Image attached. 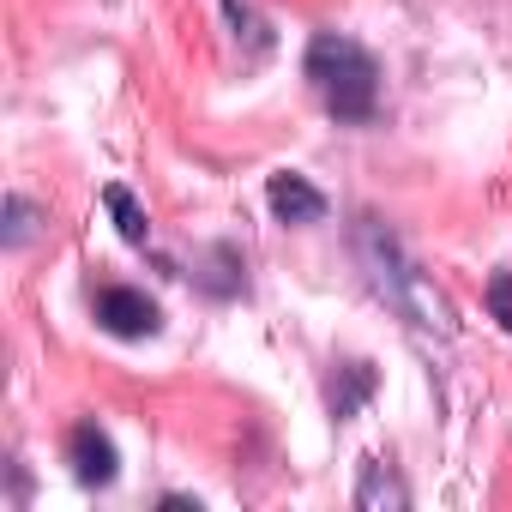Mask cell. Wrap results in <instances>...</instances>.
Segmentation results:
<instances>
[{"label":"cell","instance_id":"30bf717a","mask_svg":"<svg viewBox=\"0 0 512 512\" xmlns=\"http://www.w3.org/2000/svg\"><path fill=\"white\" fill-rule=\"evenodd\" d=\"M217 7H223V13H229V25H235L229 37H235V43H247V61L272 49V31H266V19H260V13H253V7H247V0H217Z\"/></svg>","mask_w":512,"mask_h":512},{"label":"cell","instance_id":"5b68a950","mask_svg":"<svg viewBox=\"0 0 512 512\" xmlns=\"http://www.w3.org/2000/svg\"><path fill=\"white\" fill-rule=\"evenodd\" d=\"M350 500H356L362 512H404V506H410V488H404V476H398L392 458L368 452V458L356 464V488H350Z\"/></svg>","mask_w":512,"mask_h":512},{"label":"cell","instance_id":"8992f818","mask_svg":"<svg viewBox=\"0 0 512 512\" xmlns=\"http://www.w3.org/2000/svg\"><path fill=\"white\" fill-rule=\"evenodd\" d=\"M266 205H272L278 223H320V217H326V193H320L308 175H296V169L266 175Z\"/></svg>","mask_w":512,"mask_h":512},{"label":"cell","instance_id":"277c9868","mask_svg":"<svg viewBox=\"0 0 512 512\" xmlns=\"http://www.w3.org/2000/svg\"><path fill=\"white\" fill-rule=\"evenodd\" d=\"M67 464L85 488H109L121 476V446L103 422H73L67 428Z\"/></svg>","mask_w":512,"mask_h":512},{"label":"cell","instance_id":"3957f363","mask_svg":"<svg viewBox=\"0 0 512 512\" xmlns=\"http://www.w3.org/2000/svg\"><path fill=\"white\" fill-rule=\"evenodd\" d=\"M91 314H97V326H103L109 338H121V344H145V338L163 332V308H157L145 290H133V284H103V290L91 296Z\"/></svg>","mask_w":512,"mask_h":512},{"label":"cell","instance_id":"6da1fadb","mask_svg":"<svg viewBox=\"0 0 512 512\" xmlns=\"http://www.w3.org/2000/svg\"><path fill=\"white\" fill-rule=\"evenodd\" d=\"M356 266H362L368 290H374L404 326H422V332L452 338V302L434 290V278L410 260L404 241H398L380 217H362V223H356Z\"/></svg>","mask_w":512,"mask_h":512},{"label":"cell","instance_id":"ba28073f","mask_svg":"<svg viewBox=\"0 0 512 512\" xmlns=\"http://www.w3.org/2000/svg\"><path fill=\"white\" fill-rule=\"evenodd\" d=\"M103 205H109V217H115V229H121L127 247H151V217H145V205H139L121 181L103 187Z\"/></svg>","mask_w":512,"mask_h":512},{"label":"cell","instance_id":"7c38bea8","mask_svg":"<svg viewBox=\"0 0 512 512\" xmlns=\"http://www.w3.org/2000/svg\"><path fill=\"white\" fill-rule=\"evenodd\" d=\"M163 506L169 512H199V500H187V494H163Z\"/></svg>","mask_w":512,"mask_h":512},{"label":"cell","instance_id":"9c48e42d","mask_svg":"<svg viewBox=\"0 0 512 512\" xmlns=\"http://www.w3.org/2000/svg\"><path fill=\"white\" fill-rule=\"evenodd\" d=\"M49 229V211H37L25 193H7V229H0V241H7V253H25L37 235Z\"/></svg>","mask_w":512,"mask_h":512},{"label":"cell","instance_id":"7a4b0ae2","mask_svg":"<svg viewBox=\"0 0 512 512\" xmlns=\"http://www.w3.org/2000/svg\"><path fill=\"white\" fill-rule=\"evenodd\" d=\"M302 73H308L320 109H326L338 127H368V121L380 115V61H374L356 37L320 31V37L308 43Z\"/></svg>","mask_w":512,"mask_h":512},{"label":"cell","instance_id":"8fae6325","mask_svg":"<svg viewBox=\"0 0 512 512\" xmlns=\"http://www.w3.org/2000/svg\"><path fill=\"white\" fill-rule=\"evenodd\" d=\"M488 320L500 332H512V272H494L488 278Z\"/></svg>","mask_w":512,"mask_h":512},{"label":"cell","instance_id":"52a82bcc","mask_svg":"<svg viewBox=\"0 0 512 512\" xmlns=\"http://www.w3.org/2000/svg\"><path fill=\"white\" fill-rule=\"evenodd\" d=\"M374 386H380V374H374L368 362H338V374H332V386H326L332 416H338V422H350V416L374 398Z\"/></svg>","mask_w":512,"mask_h":512}]
</instances>
